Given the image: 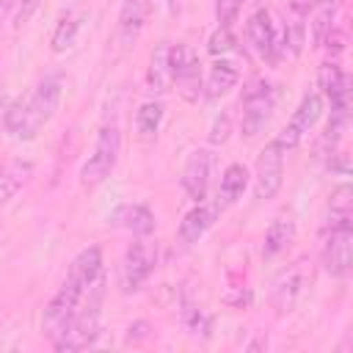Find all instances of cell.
Segmentation results:
<instances>
[{
  "label": "cell",
  "instance_id": "obj_1",
  "mask_svg": "<svg viewBox=\"0 0 353 353\" xmlns=\"http://www.w3.org/2000/svg\"><path fill=\"white\" fill-rule=\"evenodd\" d=\"M58 102H61V77L47 74L44 80L36 83V88L25 99L11 102L6 116V130L17 141H33L39 130L55 116Z\"/></svg>",
  "mask_w": 353,
  "mask_h": 353
},
{
  "label": "cell",
  "instance_id": "obj_2",
  "mask_svg": "<svg viewBox=\"0 0 353 353\" xmlns=\"http://www.w3.org/2000/svg\"><path fill=\"white\" fill-rule=\"evenodd\" d=\"M119 152H121V132H119V127L105 124L99 130V135H97V143H94L91 157L80 168V185L85 190L99 188L113 174V168L119 163Z\"/></svg>",
  "mask_w": 353,
  "mask_h": 353
},
{
  "label": "cell",
  "instance_id": "obj_3",
  "mask_svg": "<svg viewBox=\"0 0 353 353\" xmlns=\"http://www.w3.org/2000/svg\"><path fill=\"white\" fill-rule=\"evenodd\" d=\"M276 97L279 94L273 83L268 80L248 83V88L243 91V121H240V130L245 138H254L268 127L273 108H276Z\"/></svg>",
  "mask_w": 353,
  "mask_h": 353
},
{
  "label": "cell",
  "instance_id": "obj_4",
  "mask_svg": "<svg viewBox=\"0 0 353 353\" xmlns=\"http://www.w3.org/2000/svg\"><path fill=\"white\" fill-rule=\"evenodd\" d=\"M80 301H83V290H80L77 284H72L69 279H63L61 290H58V292L52 295V301L47 303L44 320H41V331L50 336V342H55V339L63 334V328L72 323V317H74Z\"/></svg>",
  "mask_w": 353,
  "mask_h": 353
},
{
  "label": "cell",
  "instance_id": "obj_5",
  "mask_svg": "<svg viewBox=\"0 0 353 353\" xmlns=\"http://www.w3.org/2000/svg\"><path fill=\"white\" fill-rule=\"evenodd\" d=\"M171 69H174V83L179 88V94L188 99V102H196L204 91V83H201V63H199V55L190 44H176L171 47Z\"/></svg>",
  "mask_w": 353,
  "mask_h": 353
},
{
  "label": "cell",
  "instance_id": "obj_6",
  "mask_svg": "<svg viewBox=\"0 0 353 353\" xmlns=\"http://www.w3.org/2000/svg\"><path fill=\"white\" fill-rule=\"evenodd\" d=\"M154 262H157V245L149 243V240H135L127 254H124V262H121V290L124 292H135L143 287V281L149 279V273L154 270Z\"/></svg>",
  "mask_w": 353,
  "mask_h": 353
},
{
  "label": "cell",
  "instance_id": "obj_7",
  "mask_svg": "<svg viewBox=\"0 0 353 353\" xmlns=\"http://www.w3.org/2000/svg\"><path fill=\"white\" fill-rule=\"evenodd\" d=\"M281 179H284V149L279 141H270L262 146L256 157V174H254L256 199H273L281 188Z\"/></svg>",
  "mask_w": 353,
  "mask_h": 353
},
{
  "label": "cell",
  "instance_id": "obj_8",
  "mask_svg": "<svg viewBox=\"0 0 353 353\" xmlns=\"http://www.w3.org/2000/svg\"><path fill=\"white\" fill-rule=\"evenodd\" d=\"M323 116V97L320 94H306L303 99H301V105L295 108V113H292V119L287 121V127L279 132V143H281V149L287 152V149H292V146H298L301 141H303V135L317 124V119Z\"/></svg>",
  "mask_w": 353,
  "mask_h": 353
},
{
  "label": "cell",
  "instance_id": "obj_9",
  "mask_svg": "<svg viewBox=\"0 0 353 353\" xmlns=\"http://www.w3.org/2000/svg\"><path fill=\"white\" fill-rule=\"evenodd\" d=\"M350 259H353V229L350 226L328 229V237L323 245L325 273H331L334 279H345L350 273Z\"/></svg>",
  "mask_w": 353,
  "mask_h": 353
},
{
  "label": "cell",
  "instance_id": "obj_10",
  "mask_svg": "<svg viewBox=\"0 0 353 353\" xmlns=\"http://www.w3.org/2000/svg\"><path fill=\"white\" fill-rule=\"evenodd\" d=\"M245 30H248L251 47H254L262 58H279V52L287 47V41L279 39V33H276V28H273V22H270V11H265V8H259L256 14H251Z\"/></svg>",
  "mask_w": 353,
  "mask_h": 353
},
{
  "label": "cell",
  "instance_id": "obj_11",
  "mask_svg": "<svg viewBox=\"0 0 353 353\" xmlns=\"http://www.w3.org/2000/svg\"><path fill=\"white\" fill-rule=\"evenodd\" d=\"M210 165H212V157H210V152H204V149H196V152L188 157V163H185V171H182V188H185L188 199H193L196 204L204 201V196H207Z\"/></svg>",
  "mask_w": 353,
  "mask_h": 353
},
{
  "label": "cell",
  "instance_id": "obj_12",
  "mask_svg": "<svg viewBox=\"0 0 353 353\" xmlns=\"http://www.w3.org/2000/svg\"><path fill=\"white\" fill-rule=\"evenodd\" d=\"M301 290H303V262H295V265L284 268L273 281V290H270L273 309L276 312H290L292 303L298 301Z\"/></svg>",
  "mask_w": 353,
  "mask_h": 353
},
{
  "label": "cell",
  "instance_id": "obj_13",
  "mask_svg": "<svg viewBox=\"0 0 353 353\" xmlns=\"http://www.w3.org/2000/svg\"><path fill=\"white\" fill-rule=\"evenodd\" d=\"M113 226L132 232L135 237H149L154 232V212L146 204H121L108 218Z\"/></svg>",
  "mask_w": 353,
  "mask_h": 353
},
{
  "label": "cell",
  "instance_id": "obj_14",
  "mask_svg": "<svg viewBox=\"0 0 353 353\" xmlns=\"http://www.w3.org/2000/svg\"><path fill=\"white\" fill-rule=\"evenodd\" d=\"M174 85V69H171V44L160 41L149 55V72H146V88L152 94H165Z\"/></svg>",
  "mask_w": 353,
  "mask_h": 353
},
{
  "label": "cell",
  "instance_id": "obj_15",
  "mask_svg": "<svg viewBox=\"0 0 353 353\" xmlns=\"http://www.w3.org/2000/svg\"><path fill=\"white\" fill-rule=\"evenodd\" d=\"M215 212H218V204L215 207H207L204 201H199L193 210L185 212L182 223H179V243L182 245H193L204 237V232L212 226L215 221Z\"/></svg>",
  "mask_w": 353,
  "mask_h": 353
},
{
  "label": "cell",
  "instance_id": "obj_16",
  "mask_svg": "<svg viewBox=\"0 0 353 353\" xmlns=\"http://www.w3.org/2000/svg\"><path fill=\"white\" fill-rule=\"evenodd\" d=\"M99 276H102V248H99V245H91V248H83V251L74 256V262H72L66 279H69L72 284H77V287L85 292V287L94 284Z\"/></svg>",
  "mask_w": 353,
  "mask_h": 353
},
{
  "label": "cell",
  "instance_id": "obj_17",
  "mask_svg": "<svg viewBox=\"0 0 353 353\" xmlns=\"http://www.w3.org/2000/svg\"><path fill=\"white\" fill-rule=\"evenodd\" d=\"M146 22V0H124L119 11V41L130 47Z\"/></svg>",
  "mask_w": 353,
  "mask_h": 353
},
{
  "label": "cell",
  "instance_id": "obj_18",
  "mask_svg": "<svg viewBox=\"0 0 353 353\" xmlns=\"http://www.w3.org/2000/svg\"><path fill=\"white\" fill-rule=\"evenodd\" d=\"M245 185H248V171H245V165H240V163L226 165V171H223V176H221V185H218V210H221V207H232V204L243 196Z\"/></svg>",
  "mask_w": 353,
  "mask_h": 353
},
{
  "label": "cell",
  "instance_id": "obj_19",
  "mask_svg": "<svg viewBox=\"0 0 353 353\" xmlns=\"http://www.w3.org/2000/svg\"><path fill=\"white\" fill-rule=\"evenodd\" d=\"M295 237V221L290 215H279L268 232H265V243H262V254L270 259V256H279Z\"/></svg>",
  "mask_w": 353,
  "mask_h": 353
},
{
  "label": "cell",
  "instance_id": "obj_20",
  "mask_svg": "<svg viewBox=\"0 0 353 353\" xmlns=\"http://www.w3.org/2000/svg\"><path fill=\"white\" fill-rule=\"evenodd\" d=\"M237 80H240V72H237V66L232 61H215L210 66V77H207V85H204L207 97L210 99L223 97L226 91H232L237 85Z\"/></svg>",
  "mask_w": 353,
  "mask_h": 353
},
{
  "label": "cell",
  "instance_id": "obj_21",
  "mask_svg": "<svg viewBox=\"0 0 353 353\" xmlns=\"http://www.w3.org/2000/svg\"><path fill=\"white\" fill-rule=\"evenodd\" d=\"M317 85L320 91L328 97V99H336L342 94H350V83H347V74L342 72V66L336 61H325L320 69H317Z\"/></svg>",
  "mask_w": 353,
  "mask_h": 353
},
{
  "label": "cell",
  "instance_id": "obj_22",
  "mask_svg": "<svg viewBox=\"0 0 353 353\" xmlns=\"http://www.w3.org/2000/svg\"><path fill=\"white\" fill-rule=\"evenodd\" d=\"M353 190L350 185H339L334 193H331V201H328V229L334 226H350V207H353Z\"/></svg>",
  "mask_w": 353,
  "mask_h": 353
},
{
  "label": "cell",
  "instance_id": "obj_23",
  "mask_svg": "<svg viewBox=\"0 0 353 353\" xmlns=\"http://www.w3.org/2000/svg\"><path fill=\"white\" fill-rule=\"evenodd\" d=\"M80 14L77 11H69L66 17H61V22L55 25L52 30V39H50V47L52 52H66L74 41H77V33H80Z\"/></svg>",
  "mask_w": 353,
  "mask_h": 353
},
{
  "label": "cell",
  "instance_id": "obj_24",
  "mask_svg": "<svg viewBox=\"0 0 353 353\" xmlns=\"http://www.w3.org/2000/svg\"><path fill=\"white\" fill-rule=\"evenodd\" d=\"M163 113H165L163 102H143V105L138 108V113H135V127H138V135H141L143 141H152V138L157 135V130H160V124H163Z\"/></svg>",
  "mask_w": 353,
  "mask_h": 353
},
{
  "label": "cell",
  "instance_id": "obj_25",
  "mask_svg": "<svg viewBox=\"0 0 353 353\" xmlns=\"http://www.w3.org/2000/svg\"><path fill=\"white\" fill-rule=\"evenodd\" d=\"M28 174H30L28 163H8V165H3L0 168V190H3V196L11 199L19 190V185L28 179Z\"/></svg>",
  "mask_w": 353,
  "mask_h": 353
},
{
  "label": "cell",
  "instance_id": "obj_26",
  "mask_svg": "<svg viewBox=\"0 0 353 353\" xmlns=\"http://www.w3.org/2000/svg\"><path fill=\"white\" fill-rule=\"evenodd\" d=\"M182 320H185V328L193 334V336H207L210 334V314L204 312V309H199V306H188L185 309V314H182Z\"/></svg>",
  "mask_w": 353,
  "mask_h": 353
},
{
  "label": "cell",
  "instance_id": "obj_27",
  "mask_svg": "<svg viewBox=\"0 0 353 353\" xmlns=\"http://www.w3.org/2000/svg\"><path fill=\"white\" fill-rule=\"evenodd\" d=\"M234 44H237V39L232 36V30H229V28H218V30L210 36L207 50H210L212 55H226V52L234 50Z\"/></svg>",
  "mask_w": 353,
  "mask_h": 353
},
{
  "label": "cell",
  "instance_id": "obj_28",
  "mask_svg": "<svg viewBox=\"0 0 353 353\" xmlns=\"http://www.w3.org/2000/svg\"><path fill=\"white\" fill-rule=\"evenodd\" d=\"M245 0H215V19L221 28H229L237 17V11L243 8Z\"/></svg>",
  "mask_w": 353,
  "mask_h": 353
},
{
  "label": "cell",
  "instance_id": "obj_29",
  "mask_svg": "<svg viewBox=\"0 0 353 353\" xmlns=\"http://www.w3.org/2000/svg\"><path fill=\"white\" fill-rule=\"evenodd\" d=\"M39 3H41V0H22V3H19V8H17V17H14V25H17V28H22V25H28V22H30V17L36 14V8H39Z\"/></svg>",
  "mask_w": 353,
  "mask_h": 353
},
{
  "label": "cell",
  "instance_id": "obj_30",
  "mask_svg": "<svg viewBox=\"0 0 353 353\" xmlns=\"http://www.w3.org/2000/svg\"><path fill=\"white\" fill-rule=\"evenodd\" d=\"M314 3H317V0H290V8H292L298 17H303V14H309V11L314 8Z\"/></svg>",
  "mask_w": 353,
  "mask_h": 353
},
{
  "label": "cell",
  "instance_id": "obj_31",
  "mask_svg": "<svg viewBox=\"0 0 353 353\" xmlns=\"http://www.w3.org/2000/svg\"><path fill=\"white\" fill-rule=\"evenodd\" d=\"M8 108H11V102L0 94V119H3V121H6V116H8Z\"/></svg>",
  "mask_w": 353,
  "mask_h": 353
},
{
  "label": "cell",
  "instance_id": "obj_32",
  "mask_svg": "<svg viewBox=\"0 0 353 353\" xmlns=\"http://www.w3.org/2000/svg\"><path fill=\"white\" fill-rule=\"evenodd\" d=\"M11 6H14V0H0V19H3V17L11 11Z\"/></svg>",
  "mask_w": 353,
  "mask_h": 353
},
{
  "label": "cell",
  "instance_id": "obj_33",
  "mask_svg": "<svg viewBox=\"0 0 353 353\" xmlns=\"http://www.w3.org/2000/svg\"><path fill=\"white\" fill-rule=\"evenodd\" d=\"M3 201H6V196H3V190H0V204H3Z\"/></svg>",
  "mask_w": 353,
  "mask_h": 353
},
{
  "label": "cell",
  "instance_id": "obj_34",
  "mask_svg": "<svg viewBox=\"0 0 353 353\" xmlns=\"http://www.w3.org/2000/svg\"><path fill=\"white\" fill-rule=\"evenodd\" d=\"M171 3H174V0H171Z\"/></svg>",
  "mask_w": 353,
  "mask_h": 353
}]
</instances>
